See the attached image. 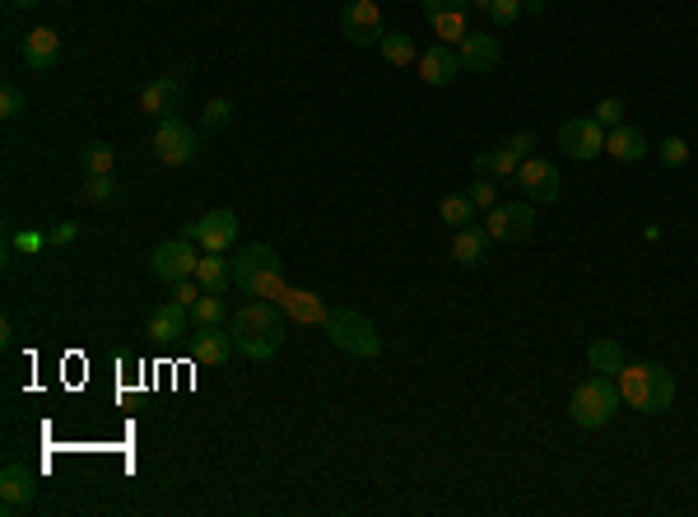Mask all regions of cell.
Returning <instances> with one entry per match:
<instances>
[{
	"mask_svg": "<svg viewBox=\"0 0 698 517\" xmlns=\"http://www.w3.org/2000/svg\"><path fill=\"white\" fill-rule=\"evenodd\" d=\"M559 150L568 154V159H596V154H605V126L596 122V117H573V122L559 126Z\"/></svg>",
	"mask_w": 698,
	"mask_h": 517,
	"instance_id": "10",
	"label": "cell"
},
{
	"mask_svg": "<svg viewBox=\"0 0 698 517\" xmlns=\"http://www.w3.org/2000/svg\"><path fill=\"white\" fill-rule=\"evenodd\" d=\"M340 28H345V38L354 47H377L382 42V10H377V0H349L345 14H340Z\"/></svg>",
	"mask_w": 698,
	"mask_h": 517,
	"instance_id": "11",
	"label": "cell"
},
{
	"mask_svg": "<svg viewBox=\"0 0 698 517\" xmlns=\"http://www.w3.org/2000/svg\"><path fill=\"white\" fill-rule=\"evenodd\" d=\"M457 56H461V66L470 70V75H489V70L498 66V38L494 33H475V28H470L466 33V42H461L457 47Z\"/></svg>",
	"mask_w": 698,
	"mask_h": 517,
	"instance_id": "17",
	"label": "cell"
},
{
	"mask_svg": "<svg viewBox=\"0 0 698 517\" xmlns=\"http://www.w3.org/2000/svg\"><path fill=\"white\" fill-rule=\"evenodd\" d=\"M470 201H475V210H494L498 205V187H494V177H480V182H475V187L466 191Z\"/></svg>",
	"mask_w": 698,
	"mask_h": 517,
	"instance_id": "34",
	"label": "cell"
},
{
	"mask_svg": "<svg viewBox=\"0 0 698 517\" xmlns=\"http://www.w3.org/2000/svg\"><path fill=\"white\" fill-rule=\"evenodd\" d=\"M619 406H624V396H619V382L615 378H587L573 392V401H568V415H573V424H582V429H605V424L619 415Z\"/></svg>",
	"mask_w": 698,
	"mask_h": 517,
	"instance_id": "3",
	"label": "cell"
},
{
	"mask_svg": "<svg viewBox=\"0 0 698 517\" xmlns=\"http://www.w3.org/2000/svg\"><path fill=\"white\" fill-rule=\"evenodd\" d=\"M201 294H205V289L196 285V280H177V285H173V299L182 303V308H196V299H201Z\"/></svg>",
	"mask_w": 698,
	"mask_h": 517,
	"instance_id": "38",
	"label": "cell"
},
{
	"mask_svg": "<svg viewBox=\"0 0 698 517\" xmlns=\"http://www.w3.org/2000/svg\"><path fill=\"white\" fill-rule=\"evenodd\" d=\"M112 164H117V150H112V145H89V150H84V173H112Z\"/></svg>",
	"mask_w": 698,
	"mask_h": 517,
	"instance_id": "30",
	"label": "cell"
},
{
	"mask_svg": "<svg viewBox=\"0 0 698 517\" xmlns=\"http://www.w3.org/2000/svg\"><path fill=\"white\" fill-rule=\"evenodd\" d=\"M19 112H24V94H19L14 84H5V89H0V117H5V122H14Z\"/></svg>",
	"mask_w": 698,
	"mask_h": 517,
	"instance_id": "36",
	"label": "cell"
},
{
	"mask_svg": "<svg viewBox=\"0 0 698 517\" xmlns=\"http://www.w3.org/2000/svg\"><path fill=\"white\" fill-rule=\"evenodd\" d=\"M233 350H238V345H233V336H224L219 327H196V341H191V359H196L201 368H224Z\"/></svg>",
	"mask_w": 698,
	"mask_h": 517,
	"instance_id": "18",
	"label": "cell"
},
{
	"mask_svg": "<svg viewBox=\"0 0 698 517\" xmlns=\"http://www.w3.org/2000/svg\"><path fill=\"white\" fill-rule=\"evenodd\" d=\"M591 117H596V122H601L605 131H610V126H619V122H624V98H601Z\"/></svg>",
	"mask_w": 698,
	"mask_h": 517,
	"instance_id": "32",
	"label": "cell"
},
{
	"mask_svg": "<svg viewBox=\"0 0 698 517\" xmlns=\"http://www.w3.org/2000/svg\"><path fill=\"white\" fill-rule=\"evenodd\" d=\"M233 117V103L229 98H210V103H205V126H224Z\"/></svg>",
	"mask_w": 698,
	"mask_h": 517,
	"instance_id": "37",
	"label": "cell"
},
{
	"mask_svg": "<svg viewBox=\"0 0 698 517\" xmlns=\"http://www.w3.org/2000/svg\"><path fill=\"white\" fill-rule=\"evenodd\" d=\"M154 275H159L163 285H177V280H196V266H201V252H196V238H168V243L154 247V257H149Z\"/></svg>",
	"mask_w": 698,
	"mask_h": 517,
	"instance_id": "8",
	"label": "cell"
},
{
	"mask_svg": "<svg viewBox=\"0 0 698 517\" xmlns=\"http://www.w3.org/2000/svg\"><path fill=\"white\" fill-rule=\"evenodd\" d=\"M196 285L205 294H224L233 285V261L224 252H201V266H196Z\"/></svg>",
	"mask_w": 698,
	"mask_h": 517,
	"instance_id": "23",
	"label": "cell"
},
{
	"mask_svg": "<svg viewBox=\"0 0 698 517\" xmlns=\"http://www.w3.org/2000/svg\"><path fill=\"white\" fill-rule=\"evenodd\" d=\"M438 215H443V224H452V229H466V224H475V201H470L466 191H457V196H443Z\"/></svg>",
	"mask_w": 698,
	"mask_h": 517,
	"instance_id": "27",
	"label": "cell"
},
{
	"mask_svg": "<svg viewBox=\"0 0 698 517\" xmlns=\"http://www.w3.org/2000/svg\"><path fill=\"white\" fill-rule=\"evenodd\" d=\"M280 308H284L289 317H294V322H317V327H322L326 313H331V308H326V303L317 299V294H308V289H289Z\"/></svg>",
	"mask_w": 698,
	"mask_h": 517,
	"instance_id": "24",
	"label": "cell"
},
{
	"mask_svg": "<svg viewBox=\"0 0 698 517\" xmlns=\"http://www.w3.org/2000/svg\"><path fill=\"white\" fill-rule=\"evenodd\" d=\"M466 5H470V10H484V14H489V5H494V0H466Z\"/></svg>",
	"mask_w": 698,
	"mask_h": 517,
	"instance_id": "42",
	"label": "cell"
},
{
	"mask_svg": "<svg viewBox=\"0 0 698 517\" xmlns=\"http://www.w3.org/2000/svg\"><path fill=\"white\" fill-rule=\"evenodd\" d=\"M229 261H233V285H238V289H247L252 299L284 303L289 285H284V271H280V257H275V247H266V243L238 247Z\"/></svg>",
	"mask_w": 698,
	"mask_h": 517,
	"instance_id": "2",
	"label": "cell"
},
{
	"mask_svg": "<svg viewBox=\"0 0 698 517\" xmlns=\"http://www.w3.org/2000/svg\"><path fill=\"white\" fill-rule=\"evenodd\" d=\"M531 145H536V136H531V131H517V136L503 140V145H494V150L475 154V173L494 177V182H498V177H512V173H517V164L531 154Z\"/></svg>",
	"mask_w": 698,
	"mask_h": 517,
	"instance_id": "9",
	"label": "cell"
},
{
	"mask_svg": "<svg viewBox=\"0 0 698 517\" xmlns=\"http://www.w3.org/2000/svg\"><path fill=\"white\" fill-rule=\"evenodd\" d=\"M619 396L624 406H633L638 415H661V410L675 406V373L666 364H652V359H638V364H624L615 373Z\"/></svg>",
	"mask_w": 698,
	"mask_h": 517,
	"instance_id": "1",
	"label": "cell"
},
{
	"mask_svg": "<svg viewBox=\"0 0 698 517\" xmlns=\"http://www.w3.org/2000/svg\"><path fill=\"white\" fill-rule=\"evenodd\" d=\"M47 243H52V238H47V233H38V229H24V233H14V238H10V247H14V252H24V257L42 252Z\"/></svg>",
	"mask_w": 698,
	"mask_h": 517,
	"instance_id": "35",
	"label": "cell"
},
{
	"mask_svg": "<svg viewBox=\"0 0 698 517\" xmlns=\"http://www.w3.org/2000/svg\"><path fill=\"white\" fill-rule=\"evenodd\" d=\"M415 66H419V80L433 84V89H447V84L466 70L461 66V56H457V47H447V42H433L429 52H419Z\"/></svg>",
	"mask_w": 698,
	"mask_h": 517,
	"instance_id": "16",
	"label": "cell"
},
{
	"mask_svg": "<svg viewBox=\"0 0 698 517\" xmlns=\"http://www.w3.org/2000/svg\"><path fill=\"white\" fill-rule=\"evenodd\" d=\"M377 52L387 56L391 66H410V61H419V47H415V38L410 33H382V42H377Z\"/></svg>",
	"mask_w": 698,
	"mask_h": 517,
	"instance_id": "26",
	"label": "cell"
},
{
	"mask_svg": "<svg viewBox=\"0 0 698 517\" xmlns=\"http://www.w3.org/2000/svg\"><path fill=\"white\" fill-rule=\"evenodd\" d=\"M522 10L526 14H540V10H545V0H522Z\"/></svg>",
	"mask_w": 698,
	"mask_h": 517,
	"instance_id": "41",
	"label": "cell"
},
{
	"mask_svg": "<svg viewBox=\"0 0 698 517\" xmlns=\"http://www.w3.org/2000/svg\"><path fill=\"white\" fill-rule=\"evenodd\" d=\"M187 327H191V308H182V303H159L154 313H149V336L159 345H168V341H177V336H187Z\"/></svg>",
	"mask_w": 698,
	"mask_h": 517,
	"instance_id": "20",
	"label": "cell"
},
{
	"mask_svg": "<svg viewBox=\"0 0 698 517\" xmlns=\"http://www.w3.org/2000/svg\"><path fill=\"white\" fill-rule=\"evenodd\" d=\"M33 499H38L33 471H24L19 462H5V471H0V513H28Z\"/></svg>",
	"mask_w": 698,
	"mask_h": 517,
	"instance_id": "15",
	"label": "cell"
},
{
	"mask_svg": "<svg viewBox=\"0 0 698 517\" xmlns=\"http://www.w3.org/2000/svg\"><path fill=\"white\" fill-rule=\"evenodd\" d=\"M47 238H52L56 247H66V243H75V224H56V229L47 233Z\"/></svg>",
	"mask_w": 698,
	"mask_h": 517,
	"instance_id": "39",
	"label": "cell"
},
{
	"mask_svg": "<svg viewBox=\"0 0 698 517\" xmlns=\"http://www.w3.org/2000/svg\"><path fill=\"white\" fill-rule=\"evenodd\" d=\"M112 196H117L112 173H89V177H84V201H89V205H108Z\"/></svg>",
	"mask_w": 698,
	"mask_h": 517,
	"instance_id": "29",
	"label": "cell"
},
{
	"mask_svg": "<svg viewBox=\"0 0 698 517\" xmlns=\"http://www.w3.org/2000/svg\"><path fill=\"white\" fill-rule=\"evenodd\" d=\"M284 308L270 299H256L233 313V341H280L284 345Z\"/></svg>",
	"mask_w": 698,
	"mask_h": 517,
	"instance_id": "5",
	"label": "cell"
},
{
	"mask_svg": "<svg viewBox=\"0 0 698 517\" xmlns=\"http://www.w3.org/2000/svg\"><path fill=\"white\" fill-rule=\"evenodd\" d=\"M182 94H187V80H182V75H159V80H149L145 89H140V112H145V117H154V122H163V117H177V108H182Z\"/></svg>",
	"mask_w": 698,
	"mask_h": 517,
	"instance_id": "14",
	"label": "cell"
},
{
	"mask_svg": "<svg viewBox=\"0 0 698 517\" xmlns=\"http://www.w3.org/2000/svg\"><path fill=\"white\" fill-rule=\"evenodd\" d=\"M42 0H10V10H38Z\"/></svg>",
	"mask_w": 698,
	"mask_h": 517,
	"instance_id": "40",
	"label": "cell"
},
{
	"mask_svg": "<svg viewBox=\"0 0 698 517\" xmlns=\"http://www.w3.org/2000/svg\"><path fill=\"white\" fill-rule=\"evenodd\" d=\"M187 238H196V247H205V252H229L238 243V215L233 210H210L196 224H187Z\"/></svg>",
	"mask_w": 698,
	"mask_h": 517,
	"instance_id": "12",
	"label": "cell"
},
{
	"mask_svg": "<svg viewBox=\"0 0 698 517\" xmlns=\"http://www.w3.org/2000/svg\"><path fill=\"white\" fill-rule=\"evenodd\" d=\"M322 327H326V336H331L336 350L359 354V359H377V354H382V336H377V327L363 313H354V308H331Z\"/></svg>",
	"mask_w": 698,
	"mask_h": 517,
	"instance_id": "4",
	"label": "cell"
},
{
	"mask_svg": "<svg viewBox=\"0 0 698 517\" xmlns=\"http://www.w3.org/2000/svg\"><path fill=\"white\" fill-rule=\"evenodd\" d=\"M522 0H494V5H489V19H494V28H512L517 24V19H522Z\"/></svg>",
	"mask_w": 698,
	"mask_h": 517,
	"instance_id": "31",
	"label": "cell"
},
{
	"mask_svg": "<svg viewBox=\"0 0 698 517\" xmlns=\"http://www.w3.org/2000/svg\"><path fill=\"white\" fill-rule=\"evenodd\" d=\"M489 229H480V224H466V229H457V238H452V261L457 266H480L484 257H489Z\"/></svg>",
	"mask_w": 698,
	"mask_h": 517,
	"instance_id": "22",
	"label": "cell"
},
{
	"mask_svg": "<svg viewBox=\"0 0 698 517\" xmlns=\"http://www.w3.org/2000/svg\"><path fill=\"white\" fill-rule=\"evenodd\" d=\"M24 66L28 70H52L56 66V56H61V33L56 28H28V38H24Z\"/></svg>",
	"mask_w": 698,
	"mask_h": 517,
	"instance_id": "19",
	"label": "cell"
},
{
	"mask_svg": "<svg viewBox=\"0 0 698 517\" xmlns=\"http://www.w3.org/2000/svg\"><path fill=\"white\" fill-rule=\"evenodd\" d=\"M512 187H522V196L531 205H550L559 201V191H564V177H559V168L550 164V159H540V154H526L522 164H517V173H512Z\"/></svg>",
	"mask_w": 698,
	"mask_h": 517,
	"instance_id": "7",
	"label": "cell"
},
{
	"mask_svg": "<svg viewBox=\"0 0 698 517\" xmlns=\"http://www.w3.org/2000/svg\"><path fill=\"white\" fill-rule=\"evenodd\" d=\"M191 322L196 327H219L224 322V294H201L196 308H191Z\"/></svg>",
	"mask_w": 698,
	"mask_h": 517,
	"instance_id": "28",
	"label": "cell"
},
{
	"mask_svg": "<svg viewBox=\"0 0 698 517\" xmlns=\"http://www.w3.org/2000/svg\"><path fill=\"white\" fill-rule=\"evenodd\" d=\"M484 229H489V238H494V243H522V238H531V229H536V210H531V201H522V205H494Z\"/></svg>",
	"mask_w": 698,
	"mask_h": 517,
	"instance_id": "13",
	"label": "cell"
},
{
	"mask_svg": "<svg viewBox=\"0 0 698 517\" xmlns=\"http://www.w3.org/2000/svg\"><path fill=\"white\" fill-rule=\"evenodd\" d=\"M149 150H154L159 164L187 168L191 159H196V131H191L182 117H163V122L154 126V136H149Z\"/></svg>",
	"mask_w": 698,
	"mask_h": 517,
	"instance_id": "6",
	"label": "cell"
},
{
	"mask_svg": "<svg viewBox=\"0 0 698 517\" xmlns=\"http://www.w3.org/2000/svg\"><path fill=\"white\" fill-rule=\"evenodd\" d=\"M605 154H610V159H619V164H638V159H647V136L619 122V126H610V131H605Z\"/></svg>",
	"mask_w": 698,
	"mask_h": 517,
	"instance_id": "21",
	"label": "cell"
},
{
	"mask_svg": "<svg viewBox=\"0 0 698 517\" xmlns=\"http://www.w3.org/2000/svg\"><path fill=\"white\" fill-rule=\"evenodd\" d=\"M587 364L596 368V373H605V378H615V373L629 364V359H624L619 341H610V336H605V341H591V345H587Z\"/></svg>",
	"mask_w": 698,
	"mask_h": 517,
	"instance_id": "25",
	"label": "cell"
},
{
	"mask_svg": "<svg viewBox=\"0 0 698 517\" xmlns=\"http://www.w3.org/2000/svg\"><path fill=\"white\" fill-rule=\"evenodd\" d=\"M661 164L666 168H685L689 164V145L680 136H671V140H661Z\"/></svg>",
	"mask_w": 698,
	"mask_h": 517,
	"instance_id": "33",
	"label": "cell"
}]
</instances>
